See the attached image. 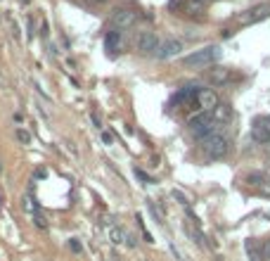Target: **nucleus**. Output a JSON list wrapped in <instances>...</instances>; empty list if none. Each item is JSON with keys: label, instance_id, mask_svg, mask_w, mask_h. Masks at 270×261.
<instances>
[{"label": "nucleus", "instance_id": "393cba45", "mask_svg": "<svg viewBox=\"0 0 270 261\" xmlns=\"http://www.w3.org/2000/svg\"><path fill=\"white\" fill-rule=\"evenodd\" d=\"M88 2H92V5H102V2H107V0H88Z\"/></svg>", "mask_w": 270, "mask_h": 261}, {"label": "nucleus", "instance_id": "9b49d317", "mask_svg": "<svg viewBox=\"0 0 270 261\" xmlns=\"http://www.w3.org/2000/svg\"><path fill=\"white\" fill-rule=\"evenodd\" d=\"M107 233H109V240H111L114 244H126L128 230H124V228L116 224L114 219H109V221H107Z\"/></svg>", "mask_w": 270, "mask_h": 261}, {"label": "nucleus", "instance_id": "20e7f679", "mask_svg": "<svg viewBox=\"0 0 270 261\" xmlns=\"http://www.w3.org/2000/svg\"><path fill=\"white\" fill-rule=\"evenodd\" d=\"M135 21H138V12H135V10H130V7H119V10L111 12L109 26L116 29V31H126L130 26H135Z\"/></svg>", "mask_w": 270, "mask_h": 261}, {"label": "nucleus", "instance_id": "a211bd4d", "mask_svg": "<svg viewBox=\"0 0 270 261\" xmlns=\"http://www.w3.org/2000/svg\"><path fill=\"white\" fill-rule=\"evenodd\" d=\"M15 135H17V140H19V143H24V145H29V143H31V135H29L26 130L17 129V130H15Z\"/></svg>", "mask_w": 270, "mask_h": 261}, {"label": "nucleus", "instance_id": "423d86ee", "mask_svg": "<svg viewBox=\"0 0 270 261\" xmlns=\"http://www.w3.org/2000/svg\"><path fill=\"white\" fill-rule=\"evenodd\" d=\"M270 17V5L268 2H263V5H256L252 10H247V12H242V15H237V21L239 24H256V21H263V19Z\"/></svg>", "mask_w": 270, "mask_h": 261}, {"label": "nucleus", "instance_id": "b1692460", "mask_svg": "<svg viewBox=\"0 0 270 261\" xmlns=\"http://www.w3.org/2000/svg\"><path fill=\"white\" fill-rule=\"evenodd\" d=\"M126 244H128V247H135V244H138V242H135V235H133V233H128V235H126Z\"/></svg>", "mask_w": 270, "mask_h": 261}, {"label": "nucleus", "instance_id": "aec40b11", "mask_svg": "<svg viewBox=\"0 0 270 261\" xmlns=\"http://www.w3.org/2000/svg\"><path fill=\"white\" fill-rule=\"evenodd\" d=\"M135 176H138L140 181H144V183H157L152 176H147V173H144V171H140V168H135Z\"/></svg>", "mask_w": 270, "mask_h": 261}, {"label": "nucleus", "instance_id": "ddd939ff", "mask_svg": "<svg viewBox=\"0 0 270 261\" xmlns=\"http://www.w3.org/2000/svg\"><path fill=\"white\" fill-rule=\"evenodd\" d=\"M211 116H214L216 124H228V121L233 119V107H230V105H218L216 110L211 112Z\"/></svg>", "mask_w": 270, "mask_h": 261}, {"label": "nucleus", "instance_id": "f3484780", "mask_svg": "<svg viewBox=\"0 0 270 261\" xmlns=\"http://www.w3.org/2000/svg\"><path fill=\"white\" fill-rule=\"evenodd\" d=\"M34 224H36L40 230H48V219H45L40 211H38V214H34Z\"/></svg>", "mask_w": 270, "mask_h": 261}, {"label": "nucleus", "instance_id": "f8f14e48", "mask_svg": "<svg viewBox=\"0 0 270 261\" xmlns=\"http://www.w3.org/2000/svg\"><path fill=\"white\" fill-rule=\"evenodd\" d=\"M230 69L228 67H214V69H209V81L214 83V86H223V83H228L230 81Z\"/></svg>", "mask_w": 270, "mask_h": 261}, {"label": "nucleus", "instance_id": "9d476101", "mask_svg": "<svg viewBox=\"0 0 270 261\" xmlns=\"http://www.w3.org/2000/svg\"><path fill=\"white\" fill-rule=\"evenodd\" d=\"M252 138L256 143H270V116H261L253 121Z\"/></svg>", "mask_w": 270, "mask_h": 261}, {"label": "nucleus", "instance_id": "6e6552de", "mask_svg": "<svg viewBox=\"0 0 270 261\" xmlns=\"http://www.w3.org/2000/svg\"><path fill=\"white\" fill-rule=\"evenodd\" d=\"M105 48H107V55H111V57L121 55V53H124V34L116 31V29L107 31V36H105Z\"/></svg>", "mask_w": 270, "mask_h": 261}, {"label": "nucleus", "instance_id": "5701e85b", "mask_svg": "<svg viewBox=\"0 0 270 261\" xmlns=\"http://www.w3.org/2000/svg\"><path fill=\"white\" fill-rule=\"evenodd\" d=\"M261 249H263V259L270 261V240H266V242L261 244Z\"/></svg>", "mask_w": 270, "mask_h": 261}, {"label": "nucleus", "instance_id": "39448f33", "mask_svg": "<svg viewBox=\"0 0 270 261\" xmlns=\"http://www.w3.org/2000/svg\"><path fill=\"white\" fill-rule=\"evenodd\" d=\"M159 45H162V40L157 38L154 31H143V34L138 36V40H135V48H138L143 55H157Z\"/></svg>", "mask_w": 270, "mask_h": 261}, {"label": "nucleus", "instance_id": "412c9836", "mask_svg": "<svg viewBox=\"0 0 270 261\" xmlns=\"http://www.w3.org/2000/svg\"><path fill=\"white\" fill-rule=\"evenodd\" d=\"M258 192H261V195H266V197H270V178H266V183H263V186H258Z\"/></svg>", "mask_w": 270, "mask_h": 261}, {"label": "nucleus", "instance_id": "f257e3e1", "mask_svg": "<svg viewBox=\"0 0 270 261\" xmlns=\"http://www.w3.org/2000/svg\"><path fill=\"white\" fill-rule=\"evenodd\" d=\"M187 126H190V133H192L197 140H201V143H204L206 138L216 135L220 124H216V121H214L211 112H199V114H195V116H190Z\"/></svg>", "mask_w": 270, "mask_h": 261}, {"label": "nucleus", "instance_id": "1a4fd4ad", "mask_svg": "<svg viewBox=\"0 0 270 261\" xmlns=\"http://www.w3.org/2000/svg\"><path fill=\"white\" fill-rule=\"evenodd\" d=\"M218 105V95L214 91H209V88H199V95H197V107L199 112H214Z\"/></svg>", "mask_w": 270, "mask_h": 261}, {"label": "nucleus", "instance_id": "a878e982", "mask_svg": "<svg viewBox=\"0 0 270 261\" xmlns=\"http://www.w3.org/2000/svg\"><path fill=\"white\" fill-rule=\"evenodd\" d=\"M0 171H2V162H0Z\"/></svg>", "mask_w": 270, "mask_h": 261}, {"label": "nucleus", "instance_id": "dca6fc26", "mask_svg": "<svg viewBox=\"0 0 270 261\" xmlns=\"http://www.w3.org/2000/svg\"><path fill=\"white\" fill-rule=\"evenodd\" d=\"M247 252H249V259L252 261H261V257H263V249H258L256 242H252V240L247 242Z\"/></svg>", "mask_w": 270, "mask_h": 261}, {"label": "nucleus", "instance_id": "6ab92c4d", "mask_svg": "<svg viewBox=\"0 0 270 261\" xmlns=\"http://www.w3.org/2000/svg\"><path fill=\"white\" fill-rule=\"evenodd\" d=\"M102 143H105V145H114V143H116V138H114L111 130H102Z\"/></svg>", "mask_w": 270, "mask_h": 261}, {"label": "nucleus", "instance_id": "f03ea898", "mask_svg": "<svg viewBox=\"0 0 270 261\" xmlns=\"http://www.w3.org/2000/svg\"><path fill=\"white\" fill-rule=\"evenodd\" d=\"M218 57H220V48L218 45H206L201 50H195L192 55H185L182 57V64L190 67V69H204V67L214 64Z\"/></svg>", "mask_w": 270, "mask_h": 261}, {"label": "nucleus", "instance_id": "0eeeda50", "mask_svg": "<svg viewBox=\"0 0 270 261\" xmlns=\"http://www.w3.org/2000/svg\"><path fill=\"white\" fill-rule=\"evenodd\" d=\"M182 50H185V43L180 38H166V40H162V45L157 50V57L159 59H171V57H178Z\"/></svg>", "mask_w": 270, "mask_h": 261}, {"label": "nucleus", "instance_id": "7ed1b4c3", "mask_svg": "<svg viewBox=\"0 0 270 261\" xmlns=\"http://www.w3.org/2000/svg\"><path fill=\"white\" fill-rule=\"evenodd\" d=\"M228 152H230V140H228L225 135H220V133L206 138V140L201 143V154H204L206 159H223Z\"/></svg>", "mask_w": 270, "mask_h": 261}, {"label": "nucleus", "instance_id": "4be33fe9", "mask_svg": "<svg viewBox=\"0 0 270 261\" xmlns=\"http://www.w3.org/2000/svg\"><path fill=\"white\" fill-rule=\"evenodd\" d=\"M69 249H72V252H76V254H81V252H83V247H81V242H78V240H69Z\"/></svg>", "mask_w": 270, "mask_h": 261}, {"label": "nucleus", "instance_id": "4468645a", "mask_svg": "<svg viewBox=\"0 0 270 261\" xmlns=\"http://www.w3.org/2000/svg\"><path fill=\"white\" fill-rule=\"evenodd\" d=\"M204 7H206V0H185L182 12L185 15H199V12H204Z\"/></svg>", "mask_w": 270, "mask_h": 261}, {"label": "nucleus", "instance_id": "2eb2a0df", "mask_svg": "<svg viewBox=\"0 0 270 261\" xmlns=\"http://www.w3.org/2000/svg\"><path fill=\"white\" fill-rule=\"evenodd\" d=\"M21 206H24V211H26V214H31V216L40 211V206H38V202L34 200V197H31V195H26V197L21 200Z\"/></svg>", "mask_w": 270, "mask_h": 261}]
</instances>
